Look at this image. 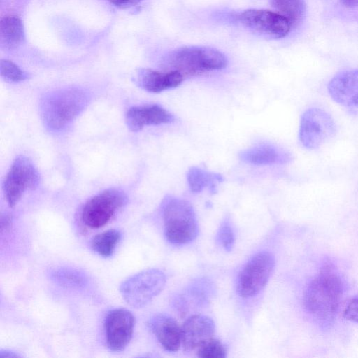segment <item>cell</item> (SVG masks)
Returning a JSON list of instances; mask_svg holds the SVG:
<instances>
[{
  "label": "cell",
  "instance_id": "obj_8",
  "mask_svg": "<svg viewBox=\"0 0 358 358\" xmlns=\"http://www.w3.org/2000/svg\"><path fill=\"white\" fill-rule=\"evenodd\" d=\"M38 183L39 174L31 161L24 156L17 157L3 184L8 206L14 207L27 191L34 189Z\"/></svg>",
  "mask_w": 358,
  "mask_h": 358
},
{
  "label": "cell",
  "instance_id": "obj_9",
  "mask_svg": "<svg viewBox=\"0 0 358 358\" xmlns=\"http://www.w3.org/2000/svg\"><path fill=\"white\" fill-rule=\"evenodd\" d=\"M336 129V123L329 113L319 108H310L301 116L299 141L304 148L316 149L331 138Z\"/></svg>",
  "mask_w": 358,
  "mask_h": 358
},
{
  "label": "cell",
  "instance_id": "obj_25",
  "mask_svg": "<svg viewBox=\"0 0 358 358\" xmlns=\"http://www.w3.org/2000/svg\"><path fill=\"white\" fill-rule=\"evenodd\" d=\"M57 280L66 285L78 286L82 284L83 278L78 273L71 271H62L56 273Z\"/></svg>",
  "mask_w": 358,
  "mask_h": 358
},
{
  "label": "cell",
  "instance_id": "obj_3",
  "mask_svg": "<svg viewBox=\"0 0 358 358\" xmlns=\"http://www.w3.org/2000/svg\"><path fill=\"white\" fill-rule=\"evenodd\" d=\"M169 70L180 73L185 78L218 71L227 66V59L218 50L206 46H186L176 49L166 59Z\"/></svg>",
  "mask_w": 358,
  "mask_h": 358
},
{
  "label": "cell",
  "instance_id": "obj_22",
  "mask_svg": "<svg viewBox=\"0 0 358 358\" xmlns=\"http://www.w3.org/2000/svg\"><path fill=\"white\" fill-rule=\"evenodd\" d=\"M196 350L197 356L201 358H221L227 355L224 345L214 337L205 342Z\"/></svg>",
  "mask_w": 358,
  "mask_h": 358
},
{
  "label": "cell",
  "instance_id": "obj_18",
  "mask_svg": "<svg viewBox=\"0 0 358 358\" xmlns=\"http://www.w3.org/2000/svg\"><path fill=\"white\" fill-rule=\"evenodd\" d=\"M24 39V28L22 21L16 16H6L0 22V43L1 48L13 49Z\"/></svg>",
  "mask_w": 358,
  "mask_h": 358
},
{
  "label": "cell",
  "instance_id": "obj_5",
  "mask_svg": "<svg viewBox=\"0 0 358 358\" xmlns=\"http://www.w3.org/2000/svg\"><path fill=\"white\" fill-rule=\"evenodd\" d=\"M165 284L164 273L159 269L150 268L124 280L120 286V292L129 306L138 308L150 302L162 292Z\"/></svg>",
  "mask_w": 358,
  "mask_h": 358
},
{
  "label": "cell",
  "instance_id": "obj_15",
  "mask_svg": "<svg viewBox=\"0 0 358 358\" xmlns=\"http://www.w3.org/2000/svg\"><path fill=\"white\" fill-rule=\"evenodd\" d=\"M150 327L161 345L169 352H176L182 345V328L171 317L157 315L150 321Z\"/></svg>",
  "mask_w": 358,
  "mask_h": 358
},
{
  "label": "cell",
  "instance_id": "obj_21",
  "mask_svg": "<svg viewBox=\"0 0 358 358\" xmlns=\"http://www.w3.org/2000/svg\"><path fill=\"white\" fill-rule=\"evenodd\" d=\"M121 238L120 231L111 229L93 237L91 241L92 250L103 257H110Z\"/></svg>",
  "mask_w": 358,
  "mask_h": 358
},
{
  "label": "cell",
  "instance_id": "obj_23",
  "mask_svg": "<svg viewBox=\"0 0 358 358\" xmlns=\"http://www.w3.org/2000/svg\"><path fill=\"white\" fill-rule=\"evenodd\" d=\"M1 76L6 80L17 83L28 78V75L13 62L1 59L0 63Z\"/></svg>",
  "mask_w": 358,
  "mask_h": 358
},
{
  "label": "cell",
  "instance_id": "obj_27",
  "mask_svg": "<svg viewBox=\"0 0 358 358\" xmlns=\"http://www.w3.org/2000/svg\"><path fill=\"white\" fill-rule=\"evenodd\" d=\"M117 7L125 8L136 5L142 0H108Z\"/></svg>",
  "mask_w": 358,
  "mask_h": 358
},
{
  "label": "cell",
  "instance_id": "obj_7",
  "mask_svg": "<svg viewBox=\"0 0 358 358\" xmlns=\"http://www.w3.org/2000/svg\"><path fill=\"white\" fill-rule=\"evenodd\" d=\"M127 201L126 194L120 189H106L85 203L81 211V220L89 228L102 227L126 204Z\"/></svg>",
  "mask_w": 358,
  "mask_h": 358
},
{
  "label": "cell",
  "instance_id": "obj_30",
  "mask_svg": "<svg viewBox=\"0 0 358 358\" xmlns=\"http://www.w3.org/2000/svg\"><path fill=\"white\" fill-rule=\"evenodd\" d=\"M20 357L18 355L15 354V352H10V351H3L1 350L0 352V357Z\"/></svg>",
  "mask_w": 358,
  "mask_h": 358
},
{
  "label": "cell",
  "instance_id": "obj_4",
  "mask_svg": "<svg viewBox=\"0 0 358 358\" xmlns=\"http://www.w3.org/2000/svg\"><path fill=\"white\" fill-rule=\"evenodd\" d=\"M164 234L173 244H187L194 241L199 231L195 212L187 201L176 198L165 199L162 208Z\"/></svg>",
  "mask_w": 358,
  "mask_h": 358
},
{
  "label": "cell",
  "instance_id": "obj_20",
  "mask_svg": "<svg viewBox=\"0 0 358 358\" xmlns=\"http://www.w3.org/2000/svg\"><path fill=\"white\" fill-rule=\"evenodd\" d=\"M272 6L287 18L292 27L297 26L305 17L304 0H271Z\"/></svg>",
  "mask_w": 358,
  "mask_h": 358
},
{
  "label": "cell",
  "instance_id": "obj_11",
  "mask_svg": "<svg viewBox=\"0 0 358 358\" xmlns=\"http://www.w3.org/2000/svg\"><path fill=\"white\" fill-rule=\"evenodd\" d=\"M135 319L129 310L115 308L110 310L105 318L104 329L108 348L113 352L123 350L130 342Z\"/></svg>",
  "mask_w": 358,
  "mask_h": 358
},
{
  "label": "cell",
  "instance_id": "obj_1",
  "mask_svg": "<svg viewBox=\"0 0 358 358\" xmlns=\"http://www.w3.org/2000/svg\"><path fill=\"white\" fill-rule=\"evenodd\" d=\"M344 289L336 266L329 261L324 262L303 294L305 309L321 327L328 328L334 322Z\"/></svg>",
  "mask_w": 358,
  "mask_h": 358
},
{
  "label": "cell",
  "instance_id": "obj_28",
  "mask_svg": "<svg viewBox=\"0 0 358 358\" xmlns=\"http://www.w3.org/2000/svg\"><path fill=\"white\" fill-rule=\"evenodd\" d=\"M12 218L8 214H2L1 216V231H6L8 230L11 225Z\"/></svg>",
  "mask_w": 358,
  "mask_h": 358
},
{
  "label": "cell",
  "instance_id": "obj_12",
  "mask_svg": "<svg viewBox=\"0 0 358 358\" xmlns=\"http://www.w3.org/2000/svg\"><path fill=\"white\" fill-rule=\"evenodd\" d=\"M327 90L336 103L358 108V69H350L336 73L329 82Z\"/></svg>",
  "mask_w": 358,
  "mask_h": 358
},
{
  "label": "cell",
  "instance_id": "obj_2",
  "mask_svg": "<svg viewBox=\"0 0 358 358\" xmlns=\"http://www.w3.org/2000/svg\"><path fill=\"white\" fill-rule=\"evenodd\" d=\"M88 101L87 94L78 88L52 92L47 94L41 102L42 120L50 129L60 130L84 110Z\"/></svg>",
  "mask_w": 358,
  "mask_h": 358
},
{
  "label": "cell",
  "instance_id": "obj_19",
  "mask_svg": "<svg viewBox=\"0 0 358 358\" xmlns=\"http://www.w3.org/2000/svg\"><path fill=\"white\" fill-rule=\"evenodd\" d=\"M187 180L190 190L194 193H197L205 188L213 191L217 185L224 179L220 174L193 166L187 171Z\"/></svg>",
  "mask_w": 358,
  "mask_h": 358
},
{
  "label": "cell",
  "instance_id": "obj_14",
  "mask_svg": "<svg viewBox=\"0 0 358 358\" xmlns=\"http://www.w3.org/2000/svg\"><path fill=\"white\" fill-rule=\"evenodd\" d=\"M182 328V345L185 350H197L213 337L215 327L213 320L203 315L189 317Z\"/></svg>",
  "mask_w": 358,
  "mask_h": 358
},
{
  "label": "cell",
  "instance_id": "obj_17",
  "mask_svg": "<svg viewBox=\"0 0 358 358\" xmlns=\"http://www.w3.org/2000/svg\"><path fill=\"white\" fill-rule=\"evenodd\" d=\"M239 157L243 162L254 165L284 164L292 159L285 150L268 143H262L242 150Z\"/></svg>",
  "mask_w": 358,
  "mask_h": 358
},
{
  "label": "cell",
  "instance_id": "obj_13",
  "mask_svg": "<svg viewBox=\"0 0 358 358\" xmlns=\"http://www.w3.org/2000/svg\"><path fill=\"white\" fill-rule=\"evenodd\" d=\"M125 122L131 131H138L145 126L172 123L175 117L161 106L150 104L130 108L126 113Z\"/></svg>",
  "mask_w": 358,
  "mask_h": 358
},
{
  "label": "cell",
  "instance_id": "obj_26",
  "mask_svg": "<svg viewBox=\"0 0 358 358\" xmlns=\"http://www.w3.org/2000/svg\"><path fill=\"white\" fill-rule=\"evenodd\" d=\"M343 317L345 320L358 323V297L349 301L343 311Z\"/></svg>",
  "mask_w": 358,
  "mask_h": 358
},
{
  "label": "cell",
  "instance_id": "obj_29",
  "mask_svg": "<svg viewBox=\"0 0 358 358\" xmlns=\"http://www.w3.org/2000/svg\"><path fill=\"white\" fill-rule=\"evenodd\" d=\"M341 3L347 8L358 6V0H340Z\"/></svg>",
  "mask_w": 358,
  "mask_h": 358
},
{
  "label": "cell",
  "instance_id": "obj_16",
  "mask_svg": "<svg viewBox=\"0 0 358 358\" xmlns=\"http://www.w3.org/2000/svg\"><path fill=\"white\" fill-rule=\"evenodd\" d=\"M138 85L145 90L159 93L179 86L185 79L178 71H158L150 69H141L138 73Z\"/></svg>",
  "mask_w": 358,
  "mask_h": 358
},
{
  "label": "cell",
  "instance_id": "obj_24",
  "mask_svg": "<svg viewBox=\"0 0 358 358\" xmlns=\"http://www.w3.org/2000/svg\"><path fill=\"white\" fill-rule=\"evenodd\" d=\"M218 240L226 250H231L234 244V234L228 222L221 225L218 231Z\"/></svg>",
  "mask_w": 358,
  "mask_h": 358
},
{
  "label": "cell",
  "instance_id": "obj_10",
  "mask_svg": "<svg viewBox=\"0 0 358 358\" xmlns=\"http://www.w3.org/2000/svg\"><path fill=\"white\" fill-rule=\"evenodd\" d=\"M237 20L250 30L271 38H282L291 29L289 20L278 13L249 9L240 13Z\"/></svg>",
  "mask_w": 358,
  "mask_h": 358
},
{
  "label": "cell",
  "instance_id": "obj_6",
  "mask_svg": "<svg viewBox=\"0 0 358 358\" xmlns=\"http://www.w3.org/2000/svg\"><path fill=\"white\" fill-rule=\"evenodd\" d=\"M275 258L268 252L254 255L239 273L237 292L243 298H250L259 293L267 284L274 269Z\"/></svg>",
  "mask_w": 358,
  "mask_h": 358
}]
</instances>
